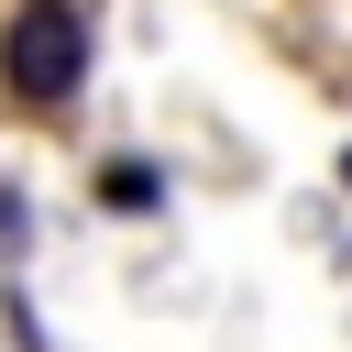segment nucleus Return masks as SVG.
I'll return each instance as SVG.
<instances>
[{
  "label": "nucleus",
  "mask_w": 352,
  "mask_h": 352,
  "mask_svg": "<svg viewBox=\"0 0 352 352\" xmlns=\"http://www.w3.org/2000/svg\"><path fill=\"white\" fill-rule=\"evenodd\" d=\"M99 198H110V209H154L165 187H154V165H143V154H121V165H99Z\"/></svg>",
  "instance_id": "f03ea898"
},
{
  "label": "nucleus",
  "mask_w": 352,
  "mask_h": 352,
  "mask_svg": "<svg viewBox=\"0 0 352 352\" xmlns=\"http://www.w3.org/2000/svg\"><path fill=\"white\" fill-rule=\"evenodd\" d=\"M0 77H11L33 110H55V99L88 77V22H77L66 0H22L11 33H0Z\"/></svg>",
  "instance_id": "f257e3e1"
},
{
  "label": "nucleus",
  "mask_w": 352,
  "mask_h": 352,
  "mask_svg": "<svg viewBox=\"0 0 352 352\" xmlns=\"http://www.w3.org/2000/svg\"><path fill=\"white\" fill-rule=\"evenodd\" d=\"M341 187H352V154H341Z\"/></svg>",
  "instance_id": "7ed1b4c3"
}]
</instances>
